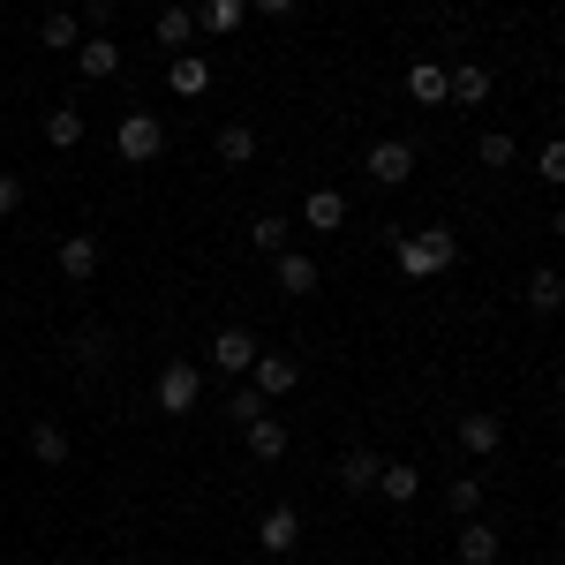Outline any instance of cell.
<instances>
[{"label":"cell","instance_id":"obj_1","mask_svg":"<svg viewBox=\"0 0 565 565\" xmlns=\"http://www.w3.org/2000/svg\"><path fill=\"white\" fill-rule=\"evenodd\" d=\"M392 249H399V271H407V279H430V271H445V264L460 257L452 226H423V234H399Z\"/></svg>","mask_w":565,"mask_h":565},{"label":"cell","instance_id":"obj_2","mask_svg":"<svg viewBox=\"0 0 565 565\" xmlns=\"http://www.w3.org/2000/svg\"><path fill=\"white\" fill-rule=\"evenodd\" d=\"M114 151H121L129 167H151V159L167 151V129H159V114H143V106H136L129 121L114 129Z\"/></svg>","mask_w":565,"mask_h":565},{"label":"cell","instance_id":"obj_3","mask_svg":"<svg viewBox=\"0 0 565 565\" xmlns=\"http://www.w3.org/2000/svg\"><path fill=\"white\" fill-rule=\"evenodd\" d=\"M196 399H204V370L196 362H167L159 370V415H196Z\"/></svg>","mask_w":565,"mask_h":565},{"label":"cell","instance_id":"obj_4","mask_svg":"<svg viewBox=\"0 0 565 565\" xmlns=\"http://www.w3.org/2000/svg\"><path fill=\"white\" fill-rule=\"evenodd\" d=\"M362 174L377 181V189H399V181L415 174V143H399V136H385V143H370V159H362Z\"/></svg>","mask_w":565,"mask_h":565},{"label":"cell","instance_id":"obj_5","mask_svg":"<svg viewBox=\"0 0 565 565\" xmlns=\"http://www.w3.org/2000/svg\"><path fill=\"white\" fill-rule=\"evenodd\" d=\"M249 385H257L264 399H287V392L302 385V362H295V354H257V362H249Z\"/></svg>","mask_w":565,"mask_h":565},{"label":"cell","instance_id":"obj_6","mask_svg":"<svg viewBox=\"0 0 565 565\" xmlns=\"http://www.w3.org/2000/svg\"><path fill=\"white\" fill-rule=\"evenodd\" d=\"M98 257H106L98 234H68V242H61V279H68V287H90V279H98Z\"/></svg>","mask_w":565,"mask_h":565},{"label":"cell","instance_id":"obj_7","mask_svg":"<svg viewBox=\"0 0 565 565\" xmlns=\"http://www.w3.org/2000/svg\"><path fill=\"white\" fill-rule=\"evenodd\" d=\"M498 445H505V423H498L490 407H468V415H460V452H468V460H490Z\"/></svg>","mask_w":565,"mask_h":565},{"label":"cell","instance_id":"obj_8","mask_svg":"<svg viewBox=\"0 0 565 565\" xmlns=\"http://www.w3.org/2000/svg\"><path fill=\"white\" fill-rule=\"evenodd\" d=\"M490 98V68L482 61H452L445 68V106H482Z\"/></svg>","mask_w":565,"mask_h":565},{"label":"cell","instance_id":"obj_9","mask_svg":"<svg viewBox=\"0 0 565 565\" xmlns=\"http://www.w3.org/2000/svg\"><path fill=\"white\" fill-rule=\"evenodd\" d=\"M257 543L271 551V558H287V551L302 543V513H295V505H271V513L257 521Z\"/></svg>","mask_w":565,"mask_h":565},{"label":"cell","instance_id":"obj_10","mask_svg":"<svg viewBox=\"0 0 565 565\" xmlns=\"http://www.w3.org/2000/svg\"><path fill=\"white\" fill-rule=\"evenodd\" d=\"M249 362H257V340L242 332V324H226L212 340V370H226V377H249Z\"/></svg>","mask_w":565,"mask_h":565},{"label":"cell","instance_id":"obj_11","mask_svg":"<svg viewBox=\"0 0 565 565\" xmlns=\"http://www.w3.org/2000/svg\"><path fill=\"white\" fill-rule=\"evenodd\" d=\"M76 68H84L90 84H106V76H121V45L106 39V31H90V39L76 45Z\"/></svg>","mask_w":565,"mask_h":565},{"label":"cell","instance_id":"obj_12","mask_svg":"<svg viewBox=\"0 0 565 565\" xmlns=\"http://www.w3.org/2000/svg\"><path fill=\"white\" fill-rule=\"evenodd\" d=\"M196 15V31H212V39H234L242 23H249V0H204V8H189Z\"/></svg>","mask_w":565,"mask_h":565},{"label":"cell","instance_id":"obj_13","mask_svg":"<svg viewBox=\"0 0 565 565\" xmlns=\"http://www.w3.org/2000/svg\"><path fill=\"white\" fill-rule=\"evenodd\" d=\"M212 151H218V167H249V159H257V129H249V121H218Z\"/></svg>","mask_w":565,"mask_h":565},{"label":"cell","instance_id":"obj_14","mask_svg":"<svg viewBox=\"0 0 565 565\" xmlns=\"http://www.w3.org/2000/svg\"><path fill=\"white\" fill-rule=\"evenodd\" d=\"M31 460H39V468H68V430H61L53 415L31 423Z\"/></svg>","mask_w":565,"mask_h":565},{"label":"cell","instance_id":"obj_15","mask_svg":"<svg viewBox=\"0 0 565 565\" xmlns=\"http://www.w3.org/2000/svg\"><path fill=\"white\" fill-rule=\"evenodd\" d=\"M302 218L317 226V234H340V226H348V196H340V189H309Z\"/></svg>","mask_w":565,"mask_h":565},{"label":"cell","instance_id":"obj_16","mask_svg":"<svg viewBox=\"0 0 565 565\" xmlns=\"http://www.w3.org/2000/svg\"><path fill=\"white\" fill-rule=\"evenodd\" d=\"M242 430H249V460H279V452H287V423H279L271 407H264L257 423H242Z\"/></svg>","mask_w":565,"mask_h":565},{"label":"cell","instance_id":"obj_17","mask_svg":"<svg viewBox=\"0 0 565 565\" xmlns=\"http://www.w3.org/2000/svg\"><path fill=\"white\" fill-rule=\"evenodd\" d=\"M460 565H498V527H482V521H460Z\"/></svg>","mask_w":565,"mask_h":565},{"label":"cell","instance_id":"obj_18","mask_svg":"<svg viewBox=\"0 0 565 565\" xmlns=\"http://www.w3.org/2000/svg\"><path fill=\"white\" fill-rule=\"evenodd\" d=\"M377 490H385L392 505H407V498H423V468H407V460H385V468H377Z\"/></svg>","mask_w":565,"mask_h":565},{"label":"cell","instance_id":"obj_19","mask_svg":"<svg viewBox=\"0 0 565 565\" xmlns=\"http://www.w3.org/2000/svg\"><path fill=\"white\" fill-rule=\"evenodd\" d=\"M377 468H385V460H377L370 445H354L348 460H340V490H377Z\"/></svg>","mask_w":565,"mask_h":565},{"label":"cell","instance_id":"obj_20","mask_svg":"<svg viewBox=\"0 0 565 565\" xmlns=\"http://www.w3.org/2000/svg\"><path fill=\"white\" fill-rule=\"evenodd\" d=\"M407 98H415V106H445V68H437V61H415V68H407Z\"/></svg>","mask_w":565,"mask_h":565},{"label":"cell","instance_id":"obj_21","mask_svg":"<svg viewBox=\"0 0 565 565\" xmlns=\"http://www.w3.org/2000/svg\"><path fill=\"white\" fill-rule=\"evenodd\" d=\"M45 143H53V151H76V143H84V114H76V106H53V114H45Z\"/></svg>","mask_w":565,"mask_h":565},{"label":"cell","instance_id":"obj_22","mask_svg":"<svg viewBox=\"0 0 565 565\" xmlns=\"http://www.w3.org/2000/svg\"><path fill=\"white\" fill-rule=\"evenodd\" d=\"M279 295H317V264L295 257V249H279Z\"/></svg>","mask_w":565,"mask_h":565},{"label":"cell","instance_id":"obj_23","mask_svg":"<svg viewBox=\"0 0 565 565\" xmlns=\"http://www.w3.org/2000/svg\"><path fill=\"white\" fill-rule=\"evenodd\" d=\"M527 302L543 309V317H551V309L565 302V279H558V264H535V279H527Z\"/></svg>","mask_w":565,"mask_h":565},{"label":"cell","instance_id":"obj_24","mask_svg":"<svg viewBox=\"0 0 565 565\" xmlns=\"http://www.w3.org/2000/svg\"><path fill=\"white\" fill-rule=\"evenodd\" d=\"M445 505H452V521H476V513H482V482L476 476H452V482H445Z\"/></svg>","mask_w":565,"mask_h":565},{"label":"cell","instance_id":"obj_25","mask_svg":"<svg viewBox=\"0 0 565 565\" xmlns=\"http://www.w3.org/2000/svg\"><path fill=\"white\" fill-rule=\"evenodd\" d=\"M204 84H212V68H204V53H181V61H174V90H181V98H196Z\"/></svg>","mask_w":565,"mask_h":565},{"label":"cell","instance_id":"obj_26","mask_svg":"<svg viewBox=\"0 0 565 565\" xmlns=\"http://www.w3.org/2000/svg\"><path fill=\"white\" fill-rule=\"evenodd\" d=\"M196 39V15L189 8H159V45H189Z\"/></svg>","mask_w":565,"mask_h":565},{"label":"cell","instance_id":"obj_27","mask_svg":"<svg viewBox=\"0 0 565 565\" xmlns=\"http://www.w3.org/2000/svg\"><path fill=\"white\" fill-rule=\"evenodd\" d=\"M476 159H482V167H513V159H521V143H513L505 129H490V136L476 143Z\"/></svg>","mask_w":565,"mask_h":565},{"label":"cell","instance_id":"obj_28","mask_svg":"<svg viewBox=\"0 0 565 565\" xmlns=\"http://www.w3.org/2000/svg\"><path fill=\"white\" fill-rule=\"evenodd\" d=\"M76 362H84V370H106V362H114V340H106V332H76Z\"/></svg>","mask_w":565,"mask_h":565},{"label":"cell","instance_id":"obj_29","mask_svg":"<svg viewBox=\"0 0 565 565\" xmlns=\"http://www.w3.org/2000/svg\"><path fill=\"white\" fill-rule=\"evenodd\" d=\"M249 249L279 257V249H287V218H257V226H249Z\"/></svg>","mask_w":565,"mask_h":565},{"label":"cell","instance_id":"obj_30","mask_svg":"<svg viewBox=\"0 0 565 565\" xmlns=\"http://www.w3.org/2000/svg\"><path fill=\"white\" fill-rule=\"evenodd\" d=\"M264 407H271V399H264L257 385H242V392H226V415H234V423H257Z\"/></svg>","mask_w":565,"mask_h":565},{"label":"cell","instance_id":"obj_31","mask_svg":"<svg viewBox=\"0 0 565 565\" xmlns=\"http://www.w3.org/2000/svg\"><path fill=\"white\" fill-rule=\"evenodd\" d=\"M76 31H84L76 15H45V23H39V39H45V45H76Z\"/></svg>","mask_w":565,"mask_h":565},{"label":"cell","instance_id":"obj_32","mask_svg":"<svg viewBox=\"0 0 565 565\" xmlns=\"http://www.w3.org/2000/svg\"><path fill=\"white\" fill-rule=\"evenodd\" d=\"M535 174H543L551 189H558V181H565V143H543V159H535Z\"/></svg>","mask_w":565,"mask_h":565},{"label":"cell","instance_id":"obj_33","mask_svg":"<svg viewBox=\"0 0 565 565\" xmlns=\"http://www.w3.org/2000/svg\"><path fill=\"white\" fill-rule=\"evenodd\" d=\"M15 204H23V181L0 174V218H15Z\"/></svg>","mask_w":565,"mask_h":565},{"label":"cell","instance_id":"obj_34","mask_svg":"<svg viewBox=\"0 0 565 565\" xmlns=\"http://www.w3.org/2000/svg\"><path fill=\"white\" fill-rule=\"evenodd\" d=\"M84 23H90V31H106V23H114V0H84Z\"/></svg>","mask_w":565,"mask_h":565},{"label":"cell","instance_id":"obj_35","mask_svg":"<svg viewBox=\"0 0 565 565\" xmlns=\"http://www.w3.org/2000/svg\"><path fill=\"white\" fill-rule=\"evenodd\" d=\"M257 15H295V0H249Z\"/></svg>","mask_w":565,"mask_h":565}]
</instances>
